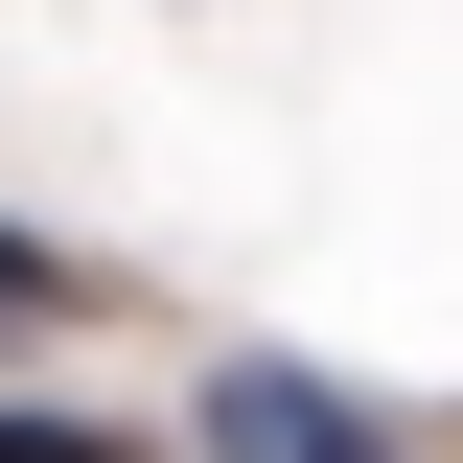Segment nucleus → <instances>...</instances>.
I'll return each instance as SVG.
<instances>
[{
    "label": "nucleus",
    "mask_w": 463,
    "mask_h": 463,
    "mask_svg": "<svg viewBox=\"0 0 463 463\" xmlns=\"http://www.w3.org/2000/svg\"><path fill=\"white\" fill-rule=\"evenodd\" d=\"M209 463H394V417L325 394V371H279V347H232L209 371Z\"/></svg>",
    "instance_id": "f257e3e1"
},
{
    "label": "nucleus",
    "mask_w": 463,
    "mask_h": 463,
    "mask_svg": "<svg viewBox=\"0 0 463 463\" xmlns=\"http://www.w3.org/2000/svg\"><path fill=\"white\" fill-rule=\"evenodd\" d=\"M47 301H70V255H47V232H0V325H47Z\"/></svg>",
    "instance_id": "f03ea898"
},
{
    "label": "nucleus",
    "mask_w": 463,
    "mask_h": 463,
    "mask_svg": "<svg viewBox=\"0 0 463 463\" xmlns=\"http://www.w3.org/2000/svg\"><path fill=\"white\" fill-rule=\"evenodd\" d=\"M0 463H139V440H93V417H0Z\"/></svg>",
    "instance_id": "7ed1b4c3"
}]
</instances>
